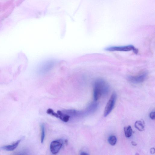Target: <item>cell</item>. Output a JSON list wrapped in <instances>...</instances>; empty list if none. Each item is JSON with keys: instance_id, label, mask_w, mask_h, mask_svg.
<instances>
[{"instance_id": "6da1fadb", "label": "cell", "mask_w": 155, "mask_h": 155, "mask_svg": "<svg viewBox=\"0 0 155 155\" xmlns=\"http://www.w3.org/2000/svg\"><path fill=\"white\" fill-rule=\"evenodd\" d=\"M109 91L108 84L104 80L97 79L95 82L93 89V97L96 101L102 96L106 95Z\"/></svg>"}, {"instance_id": "7a4b0ae2", "label": "cell", "mask_w": 155, "mask_h": 155, "mask_svg": "<svg viewBox=\"0 0 155 155\" xmlns=\"http://www.w3.org/2000/svg\"><path fill=\"white\" fill-rule=\"evenodd\" d=\"M117 99V95L115 92H113L105 107L104 116L105 117L110 114L113 109L115 105Z\"/></svg>"}, {"instance_id": "3957f363", "label": "cell", "mask_w": 155, "mask_h": 155, "mask_svg": "<svg viewBox=\"0 0 155 155\" xmlns=\"http://www.w3.org/2000/svg\"><path fill=\"white\" fill-rule=\"evenodd\" d=\"M106 51H129L133 50L135 52V53H137V51L135 49L133 46L132 45H128L121 47H107L105 48Z\"/></svg>"}, {"instance_id": "277c9868", "label": "cell", "mask_w": 155, "mask_h": 155, "mask_svg": "<svg viewBox=\"0 0 155 155\" xmlns=\"http://www.w3.org/2000/svg\"><path fill=\"white\" fill-rule=\"evenodd\" d=\"M147 73L144 72L136 76H128V79L129 81L134 83H140L145 81L147 77Z\"/></svg>"}, {"instance_id": "5b68a950", "label": "cell", "mask_w": 155, "mask_h": 155, "mask_svg": "<svg viewBox=\"0 0 155 155\" xmlns=\"http://www.w3.org/2000/svg\"><path fill=\"white\" fill-rule=\"evenodd\" d=\"M63 144V142L62 140L53 141L50 145V149L52 153L54 155L57 154L62 148Z\"/></svg>"}, {"instance_id": "8992f818", "label": "cell", "mask_w": 155, "mask_h": 155, "mask_svg": "<svg viewBox=\"0 0 155 155\" xmlns=\"http://www.w3.org/2000/svg\"><path fill=\"white\" fill-rule=\"evenodd\" d=\"M21 140H18L16 143L10 145L4 146L0 148L1 150H5V151H11L14 150L18 146V144L20 143Z\"/></svg>"}, {"instance_id": "52a82bcc", "label": "cell", "mask_w": 155, "mask_h": 155, "mask_svg": "<svg viewBox=\"0 0 155 155\" xmlns=\"http://www.w3.org/2000/svg\"><path fill=\"white\" fill-rule=\"evenodd\" d=\"M54 62L53 61H47L46 63L44 64L43 65L42 67L41 70L43 72H46L49 70L53 67L54 65Z\"/></svg>"}, {"instance_id": "ba28073f", "label": "cell", "mask_w": 155, "mask_h": 155, "mask_svg": "<svg viewBox=\"0 0 155 155\" xmlns=\"http://www.w3.org/2000/svg\"><path fill=\"white\" fill-rule=\"evenodd\" d=\"M135 128L139 131H142L144 130V124L143 121L138 120L135 122Z\"/></svg>"}, {"instance_id": "9c48e42d", "label": "cell", "mask_w": 155, "mask_h": 155, "mask_svg": "<svg viewBox=\"0 0 155 155\" xmlns=\"http://www.w3.org/2000/svg\"><path fill=\"white\" fill-rule=\"evenodd\" d=\"M124 131L126 137L129 138L131 137L133 133V130L131 126L129 125L127 127H125Z\"/></svg>"}, {"instance_id": "30bf717a", "label": "cell", "mask_w": 155, "mask_h": 155, "mask_svg": "<svg viewBox=\"0 0 155 155\" xmlns=\"http://www.w3.org/2000/svg\"><path fill=\"white\" fill-rule=\"evenodd\" d=\"M108 141V143L110 145L114 146L116 144L117 139L115 136H111L109 137Z\"/></svg>"}, {"instance_id": "8fae6325", "label": "cell", "mask_w": 155, "mask_h": 155, "mask_svg": "<svg viewBox=\"0 0 155 155\" xmlns=\"http://www.w3.org/2000/svg\"><path fill=\"white\" fill-rule=\"evenodd\" d=\"M41 143H43L44 140V139L45 137V127L43 125H42L41 126Z\"/></svg>"}, {"instance_id": "7c38bea8", "label": "cell", "mask_w": 155, "mask_h": 155, "mask_svg": "<svg viewBox=\"0 0 155 155\" xmlns=\"http://www.w3.org/2000/svg\"><path fill=\"white\" fill-rule=\"evenodd\" d=\"M47 114H51L52 115L54 116L56 118H59V116L58 114L57 113H54V111L53 110V109H48L47 110Z\"/></svg>"}, {"instance_id": "4fadbf2b", "label": "cell", "mask_w": 155, "mask_h": 155, "mask_svg": "<svg viewBox=\"0 0 155 155\" xmlns=\"http://www.w3.org/2000/svg\"><path fill=\"white\" fill-rule=\"evenodd\" d=\"M149 117L152 120H155V112H151L150 113Z\"/></svg>"}, {"instance_id": "5bb4252c", "label": "cell", "mask_w": 155, "mask_h": 155, "mask_svg": "<svg viewBox=\"0 0 155 155\" xmlns=\"http://www.w3.org/2000/svg\"><path fill=\"white\" fill-rule=\"evenodd\" d=\"M150 153H151V154H154L155 153V148H151V149H150Z\"/></svg>"}, {"instance_id": "9a60e30c", "label": "cell", "mask_w": 155, "mask_h": 155, "mask_svg": "<svg viewBox=\"0 0 155 155\" xmlns=\"http://www.w3.org/2000/svg\"><path fill=\"white\" fill-rule=\"evenodd\" d=\"M131 144L133 146H136L137 145V143H135V142H134V141H132L131 142Z\"/></svg>"}, {"instance_id": "2e32d148", "label": "cell", "mask_w": 155, "mask_h": 155, "mask_svg": "<svg viewBox=\"0 0 155 155\" xmlns=\"http://www.w3.org/2000/svg\"><path fill=\"white\" fill-rule=\"evenodd\" d=\"M80 155H89L87 153L85 152H82L80 154Z\"/></svg>"}, {"instance_id": "e0dca14e", "label": "cell", "mask_w": 155, "mask_h": 155, "mask_svg": "<svg viewBox=\"0 0 155 155\" xmlns=\"http://www.w3.org/2000/svg\"><path fill=\"white\" fill-rule=\"evenodd\" d=\"M68 140L67 139H66L65 141V143L66 145H67L68 144Z\"/></svg>"}, {"instance_id": "ac0fdd59", "label": "cell", "mask_w": 155, "mask_h": 155, "mask_svg": "<svg viewBox=\"0 0 155 155\" xmlns=\"http://www.w3.org/2000/svg\"><path fill=\"white\" fill-rule=\"evenodd\" d=\"M135 155H140L138 153H136L135 154Z\"/></svg>"}, {"instance_id": "d6986e66", "label": "cell", "mask_w": 155, "mask_h": 155, "mask_svg": "<svg viewBox=\"0 0 155 155\" xmlns=\"http://www.w3.org/2000/svg\"></svg>"}]
</instances>
